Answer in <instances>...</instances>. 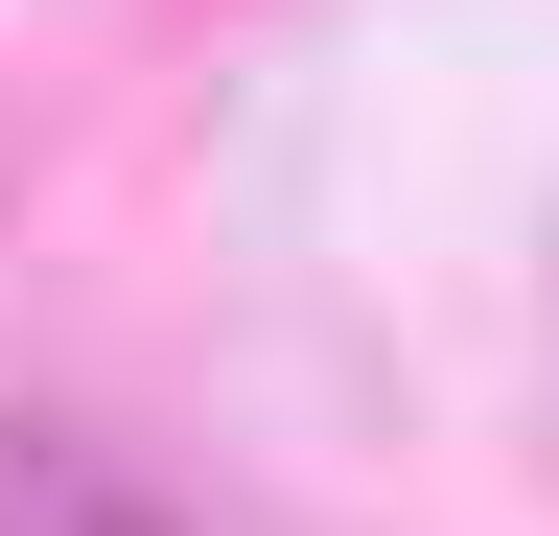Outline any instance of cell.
Instances as JSON below:
<instances>
[{"label": "cell", "instance_id": "obj_1", "mask_svg": "<svg viewBox=\"0 0 559 536\" xmlns=\"http://www.w3.org/2000/svg\"><path fill=\"white\" fill-rule=\"evenodd\" d=\"M0 536H164V490L94 466L70 420H0Z\"/></svg>", "mask_w": 559, "mask_h": 536}]
</instances>
